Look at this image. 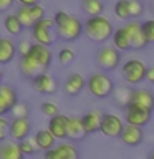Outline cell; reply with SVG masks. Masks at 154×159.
<instances>
[{
    "mask_svg": "<svg viewBox=\"0 0 154 159\" xmlns=\"http://www.w3.org/2000/svg\"><path fill=\"white\" fill-rule=\"evenodd\" d=\"M52 60H53V55L50 47L35 42L32 48L28 50V53L20 57V63H18L20 73L25 78L32 80L40 73L48 71V68L52 66Z\"/></svg>",
    "mask_w": 154,
    "mask_h": 159,
    "instance_id": "6da1fadb",
    "label": "cell"
},
{
    "mask_svg": "<svg viewBox=\"0 0 154 159\" xmlns=\"http://www.w3.org/2000/svg\"><path fill=\"white\" fill-rule=\"evenodd\" d=\"M55 20V32H57L58 38L63 42H76V40L83 35V22L78 17H73L65 10H58L53 15Z\"/></svg>",
    "mask_w": 154,
    "mask_h": 159,
    "instance_id": "7a4b0ae2",
    "label": "cell"
},
{
    "mask_svg": "<svg viewBox=\"0 0 154 159\" xmlns=\"http://www.w3.org/2000/svg\"><path fill=\"white\" fill-rule=\"evenodd\" d=\"M113 23L104 15H93L83 23V33L94 43H106L113 37Z\"/></svg>",
    "mask_w": 154,
    "mask_h": 159,
    "instance_id": "3957f363",
    "label": "cell"
},
{
    "mask_svg": "<svg viewBox=\"0 0 154 159\" xmlns=\"http://www.w3.org/2000/svg\"><path fill=\"white\" fill-rule=\"evenodd\" d=\"M86 88L89 94L96 99H104L109 98L113 94L114 89V81L111 80V76L106 71H94L88 76L86 80Z\"/></svg>",
    "mask_w": 154,
    "mask_h": 159,
    "instance_id": "277c9868",
    "label": "cell"
},
{
    "mask_svg": "<svg viewBox=\"0 0 154 159\" xmlns=\"http://www.w3.org/2000/svg\"><path fill=\"white\" fill-rule=\"evenodd\" d=\"M30 30H32V38L35 40V42L42 43V45H47V47H52V45L57 42V38H58L57 32H55V20H53V17L52 18L43 17L42 20H38Z\"/></svg>",
    "mask_w": 154,
    "mask_h": 159,
    "instance_id": "5b68a950",
    "label": "cell"
},
{
    "mask_svg": "<svg viewBox=\"0 0 154 159\" xmlns=\"http://www.w3.org/2000/svg\"><path fill=\"white\" fill-rule=\"evenodd\" d=\"M146 65H144L143 60L139 58H129L128 61L123 63L121 66V76L128 84L131 86H136L141 81H144L146 78Z\"/></svg>",
    "mask_w": 154,
    "mask_h": 159,
    "instance_id": "8992f818",
    "label": "cell"
},
{
    "mask_svg": "<svg viewBox=\"0 0 154 159\" xmlns=\"http://www.w3.org/2000/svg\"><path fill=\"white\" fill-rule=\"evenodd\" d=\"M96 63L103 71H113L121 65V50L114 45H103L96 52Z\"/></svg>",
    "mask_w": 154,
    "mask_h": 159,
    "instance_id": "52a82bcc",
    "label": "cell"
},
{
    "mask_svg": "<svg viewBox=\"0 0 154 159\" xmlns=\"http://www.w3.org/2000/svg\"><path fill=\"white\" fill-rule=\"evenodd\" d=\"M17 17L20 18V22L25 28H32L38 20H42L45 17V8L40 3H33V5H20L17 8Z\"/></svg>",
    "mask_w": 154,
    "mask_h": 159,
    "instance_id": "ba28073f",
    "label": "cell"
},
{
    "mask_svg": "<svg viewBox=\"0 0 154 159\" xmlns=\"http://www.w3.org/2000/svg\"><path fill=\"white\" fill-rule=\"evenodd\" d=\"M151 114H152V111H149V109L143 108V106H138L134 103H129L124 106V121L128 124L144 128L151 121Z\"/></svg>",
    "mask_w": 154,
    "mask_h": 159,
    "instance_id": "9c48e42d",
    "label": "cell"
},
{
    "mask_svg": "<svg viewBox=\"0 0 154 159\" xmlns=\"http://www.w3.org/2000/svg\"><path fill=\"white\" fill-rule=\"evenodd\" d=\"M126 28V32L129 35V42H131V48L133 50H143L147 43L146 35L143 32V23L138 18H129L126 20V25H123Z\"/></svg>",
    "mask_w": 154,
    "mask_h": 159,
    "instance_id": "30bf717a",
    "label": "cell"
},
{
    "mask_svg": "<svg viewBox=\"0 0 154 159\" xmlns=\"http://www.w3.org/2000/svg\"><path fill=\"white\" fill-rule=\"evenodd\" d=\"M124 128V121L118 114L114 113H104L101 119V126H99V133L106 138H119Z\"/></svg>",
    "mask_w": 154,
    "mask_h": 159,
    "instance_id": "8fae6325",
    "label": "cell"
},
{
    "mask_svg": "<svg viewBox=\"0 0 154 159\" xmlns=\"http://www.w3.org/2000/svg\"><path fill=\"white\" fill-rule=\"evenodd\" d=\"M79 152L76 146L73 144V141H63L60 144H55L52 149L45 151V157L47 159H78Z\"/></svg>",
    "mask_w": 154,
    "mask_h": 159,
    "instance_id": "7c38bea8",
    "label": "cell"
},
{
    "mask_svg": "<svg viewBox=\"0 0 154 159\" xmlns=\"http://www.w3.org/2000/svg\"><path fill=\"white\" fill-rule=\"evenodd\" d=\"M32 84L35 88V91H38L40 94H55L58 89V83L48 71H43L37 75L35 78H32Z\"/></svg>",
    "mask_w": 154,
    "mask_h": 159,
    "instance_id": "4fadbf2b",
    "label": "cell"
},
{
    "mask_svg": "<svg viewBox=\"0 0 154 159\" xmlns=\"http://www.w3.org/2000/svg\"><path fill=\"white\" fill-rule=\"evenodd\" d=\"M17 101H18L17 89L13 86H10V84H5V83L0 84V116L8 114Z\"/></svg>",
    "mask_w": 154,
    "mask_h": 159,
    "instance_id": "5bb4252c",
    "label": "cell"
},
{
    "mask_svg": "<svg viewBox=\"0 0 154 159\" xmlns=\"http://www.w3.org/2000/svg\"><path fill=\"white\" fill-rule=\"evenodd\" d=\"M119 139L124 146H129V148H136L143 143L144 139V131L141 126H134V124H124L121 134H119Z\"/></svg>",
    "mask_w": 154,
    "mask_h": 159,
    "instance_id": "9a60e30c",
    "label": "cell"
},
{
    "mask_svg": "<svg viewBox=\"0 0 154 159\" xmlns=\"http://www.w3.org/2000/svg\"><path fill=\"white\" fill-rule=\"evenodd\" d=\"M86 88V78L81 73H70L63 84V91L66 96L75 98Z\"/></svg>",
    "mask_w": 154,
    "mask_h": 159,
    "instance_id": "2e32d148",
    "label": "cell"
},
{
    "mask_svg": "<svg viewBox=\"0 0 154 159\" xmlns=\"http://www.w3.org/2000/svg\"><path fill=\"white\" fill-rule=\"evenodd\" d=\"M32 133V123L28 118H12L10 119V138L15 141H22Z\"/></svg>",
    "mask_w": 154,
    "mask_h": 159,
    "instance_id": "e0dca14e",
    "label": "cell"
},
{
    "mask_svg": "<svg viewBox=\"0 0 154 159\" xmlns=\"http://www.w3.org/2000/svg\"><path fill=\"white\" fill-rule=\"evenodd\" d=\"M88 136V133L84 131L81 116H70L68 118V126H66V139L73 143L83 141Z\"/></svg>",
    "mask_w": 154,
    "mask_h": 159,
    "instance_id": "ac0fdd59",
    "label": "cell"
},
{
    "mask_svg": "<svg viewBox=\"0 0 154 159\" xmlns=\"http://www.w3.org/2000/svg\"><path fill=\"white\" fill-rule=\"evenodd\" d=\"M68 118L66 114H55V116L48 118V129L53 133V136L60 139V141H63V139H66V126H68Z\"/></svg>",
    "mask_w": 154,
    "mask_h": 159,
    "instance_id": "d6986e66",
    "label": "cell"
},
{
    "mask_svg": "<svg viewBox=\"0 0 154 159\" xmlns=\"http://www.w3.org/2000/svg\"><path fill=\"white\" fill-rule=\"evenodd\" d=\"M129 103H134L138 106H143L149 109V111H154V94L151 89L147 88H136L133 89V94H131V101Z\"/></svg>",
    "mask_w": 154,
    "mask_h": 159,
    "instance_id": "ffe728a7",
    "label": "cell"
},
{
    "mask_svg": "<svg viewBox=\"0 0 154 159\" xmlns=\"http://www.w3.org/2000/svg\"><path fill=\"white\" fill-rule=\"evenodd\" d=\"M22 157L23 152L20 149L18 141H15L12 138L0 141V159H22Z\"/></svg>",
    "mask_w": 154,
    "mask_h": 159,
    "instance_id": "44dd1931",
    "label": "cell"
},
{
    "mask_svg": "<svg viewBox=\"0 0 154 159\" xmlns=\"http://www.w3.org/2000/svg\"><path fill=\"white\" fill-rule=\"evenodd\" d=\"M103 114L99 109H91V111H86L81 116V121H83V126H84V131L88 134H94V133H99V126H101V119H103Z\"/></svg>",
    "mask_w": 154,
    "mask_h": 159,
    "instance_id": "7402d4cb",
    "label": "cell"
},
{
    "mask_svg": "<svg viewBox=\"0 0 154 159\" xmlns=\"http://www.w3.org/2000/svg\"><path fill=\"white\" fill-rule=\"evenodd\" d=\"M17 57V45L8 37H0V65H7Z\"/></svg>",
    "mask_w": 154,
    "mask_h": 159,
    "instance_id": "603a6c76",
    "label": "cell"
},
{
    "mask_svg": "<svg viewBox=\"0 0 154 159\" xmlns=\"http://www.w3.org/2000/svg\"><path fill=\"white\" fill-rule=\"evenodd\" d=\"M33 139H35L37 148L42 149V151H48V149H52L57 144V138L53 136V133L50 129H40V131H37Z\"/></svg>",
    "mask_w": 154,
    "mask_h": 159,
    "instance_id": "cb8c5ba5",
    "label": "cell"
},
{
    "mask_svg": "<svg viewBox=\"0 0 154 159\" xmlns=\"http://www.w3.org/2000/svg\"><path fill=\"white\" fill-rule=\"evenodd\" d=\"M3 27H5V30H7V33L8 35H13V37H18V35L23 32V28H25L23 25H22V22H20V18L17 17V13L5 15Z\"/></svg>",
    "mask_w": 154,
    "mask_h": 159,
    "instance_id": "d4e9b609",
    "label": "cell"
},
{
    "mask_svg": "<svg viewBox=\"0 0 154 159\" xmlns=\"http://www.w3.org/2000/svg\"><path fill=\"white\" fill-rule=\"evenodd\" d=\"M111 40H113L114 47H116L118 50H121V52H126V50L131 48L129 35H128V32H126V28H124V27H119L118 30H114Z\"/></svg>",
    "mask_w": 154,
    "mask_h": 159,
    "instance_id": "484cf974",
    "label": "cell"
},
{
    "mask_svg": "<svg viewBox=\"0 0 154 159\" xmlns=\"http://www.w3.org/2000/svg\"><path fill=\"white\" fill-rule=\"evenodd\" d=\"M131 94H133V89H129L128 86H114L111 96L114 98V103H116L118 106L124 108L126 104H129V101H131Z\"/></svg>",
    "mask_w": 154,
    "mask_h": 159,
    "instance_id": "4316f807",
    "label": "cell"
},
{
    "mask_svg": "<svg viewBox=\"0 0 154 159\" xmlns=\"http://www.w3.org/2000/svg\"><path fill=\"white\" fill-rule=\"evenodd\" d=\"M81 8H83L84 13H88L89 17H93V15H101L104 12V3L101 0H83Z\"/></svg>",
    "mask_w": 154,
    "mask_h": 159,
    "instance_id": "83f0119b",
    "label": "cell"
},
{
    "mask_svg": "<svg viewBox=\"0 0 154 159\" xmlns=\"http://www.w3.org/2000/svg\"><path fill=\"white\" fill-rule=\"evenodd\" d=\"M114 15L119 18V20H129L131 15H129V0H118L114 3Z\"/></svg>",
    "mask_w": 154,
    "mask_h": 159,
    "instance_id": "f1b7e54d",
    "label": "cell"
},
{
    "mask_svg": "<svg viewBox=\"0 0 154 159\" xmlns=\"http://www.w3.org/2000/svg\"><path fill=\"white\" fill-rule=\"evenodd\" d=\"M20 144V149H22V152H23V156H33L35 152H37V144H35V139L33 138H25L22 139V141H18Z\"/></svg>",
    "mask_w": 154,
    "mask_h": 159,
    "instance_id": "f546056e",
    "label": "cell"
},
{
    "mask_svg": "<svg viewBox=\"0 0 154 159\" xmlns=\"http://www.w3.org/2000/svg\"><path fill=\"white\" fill-rule=\"evenodd\" d=\"M28 113H30V108L25 101H17L15 106L12 108V111H10L12 118H28Z\"/></svg>",
    "mask_w": 154,
    "mask_h": 159,
    "instance_id": "4dcf8cb0",
    "label": "cell"
},
{
    "mask_svg": "<svg viewBox=\"0 0 154 159\" xmlns=\"http://www.w3.org/2000/svg\"><path fill=\"white\" fill-rule=\"evenodd\" d=\"M144 13V5L141 0H129V15L131 18H139Z\"/></svg>",
    "mask_w": 154,
    "mask_h": 159,
    "instance_id": "1f68e13d",
    "label": "cell"
},
{
    "mask_svg": "<svg viewBox=\"0 0 154 159\" xmlns=\"http://www.w3.org/2000/svg\"><path fill=\"white\" fill-rule=\"evenodd\" d=\"M58 60H60V63H61V65L73 63V61H75V52H73L71 48L65 47V48H61V50L58 52Z\"/></svg>",
    "mask_w": 154,
    "mask_h": 159,
    "instance_id": "d6a6232c",
    "label": "cell"
},
{
    "mask_svg": "<svg viewBox=\"0 0 154 159\" xmlns=\"http://www.w3.org/2000/svg\"><path fill=\"white\" fill-rule=\"evenodd\" d=\"M40 109H42V113L47 118H52V116H55V114L60 113L57 103H53V101H43L42 104H40Z\"/></svg>",
    "mask_w": 154,
    "mask_h": 159,
    "instance_id": "836d02e7",
    "label": "cell"
},
{
    "mask_svg": "<svg viewBox=\"0 0 154 159\" xmlns=\"http://www.w3.org/2000/svg\"><path fill=\"white\" fill-rule=\"evenodd\" d=\"M143 32L146 35L147 43H154V18H149L143 22Z\"/></svg>",
    "mask_w": 154,
    "mask_h": 159,
    "instance_id": "e575fe53",
    "label": "cell"
},
{
    "mask_svg": "<svg viewBox=\"0 0 154 159\" xmlns=\"http://www.w3.org/2000/svg\"><path fill=\"white\" fill-rule=\"evenodd\" d=\"M10 136V121L5 116H0V141Z\"/></svg>",
    "mask_w": 154,
    "mask_h": 159,
    "instance_id": "d590c367",
    "label": "cell"
},
{
    "mask_svg": "<svg viewBox=\"0 0 154 159\" xmlns=\"http://www.w3.org/2000/svg\"><path fill=\"white\" fill-rule=\"evenodd\" d=\"M32 42H30V40H22V42H20L18 45H17V55L18 57H23L25 53H28V50L32 48Z\"/></svg>",
    "mask_w": 154,
    "mask_h": 159,
    "instance_id": "8d00e7d4",
    "label": "cell"
},
{
    "mask_svg": "<svg viewBox=\"0 0 154 159\" xmlns=\"http://www.w3.org/2000/svg\"><path fill=\"white\" fill-rule=\"evenodd\" d=\"M15 2H17V0H0V13L8 12V10L13 7Z\"/></svg>",
    "mask_w": 154,
    "mask_h": 159,
    "instance_id": "74e56055",
    "label": "cell"
},
{
    "mask_svg": "<svg viewBox=\"0 0 154 159\" xmlns=\"http://www.w3.org/2000/svg\"><path fill=\"white\" fill-rule=\"evenodd\" d=\"M144 80L149 81V83H154V65L146 68V78H144Z\"/></svg>",
    "mask_w": 154,
    "mask_h": 159,
    "instance_id": "f35d334b",
    "label": "cell"
},
{
    "mask_svg": "<svg viewBox=\"0 0 154 159\" xmlns=\"http://www.w3.org/2000/svg\"><path fill=\"white\" fill-rule=\"evenodd\" d=\"M20 5H33V3H40V0H17Z\"/></svg>",
    "mask_w": 154,
    "mask_h": 159,
    "instance_id": "ab89813d",
    "label": "cell"
},
{
    "mask_svg": "<svg viewBox=\"0 0 154 159\" xmlns=\"http://www.w3.org/2000/svg\"><path fill=\"white\" fill-rule=\"evenodd\" d=\"M3 83V71H2V68H0V84Z\"/></svg>",
    "mask_w": 154,
    "mask_h": 159,
    "instance_id": "60d3db41",
    "label": "cell"
},
{
    "mask_svg": "<svg viewBox=\"0 0 154 159\" xmlns=\"http://www.w3.org/2000/svg\"><path fill=\"white\" fill-rule=\"evenodd\" d=\"M151 157H152V159H154V151H152V152H151Z\"/></svg>",
    "mask_w": 154,
    "mask_h": 159,
    "instance_id": "b9f144b4",
    "label": "cell"
},
{
    "mask_svg": "<svg viewBox=\"0 0 154 159\" xmlns=\"http://www.w3.org/2000/svg\"><path fill=\"white\" fill-rule=\"evenodd\" d=\"M152 13H154V5H152Z\"/></svg>",
    "mask_w": 154,
    "mask_h": 159,
    "instance_id": "7bdbcfd3",
    "label": "cell"
}]
</instances>
